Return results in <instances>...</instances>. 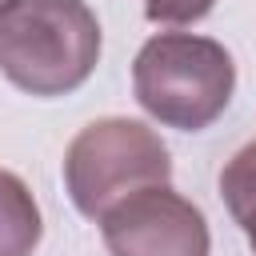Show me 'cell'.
<instances>
[{"mask_svg": "<svg viewBox=\"0 0 256 256\" xmlns=\"http://www.w3.org/2000/svg\"><path fill=\"white\" fill-rule=\"evenodd\" d=\"M100 20L84 0H8L0 72L28 96H68L100 64Z\"/></svg>", "mask_w": 256, "mask_h": 256, "instance_id": "cell-1", "label": "cell"}, {"mask_svg": "<svg viewBox=\"0 0 256 256\" xmlns=\"http://www.w3.org/2000/svg\"><path fill=\"white\" fill-rule=\"evenodd\" d=\"M140 108L176 132H204L224 116L236 92V64L224 44L196 32H160L144 40L132 64Z\"/></svg>", "mask_w": 256, "mask_h": 256, "instance_id": "cell-2", "label": "cell"}, {"mask_svg": "<svg viewBox=\"0 0 256 256\" xmlns=\"http://www.w3.org/2000/svg\"><path fill=\"white\" fill-rule=\"evenodd\" d=\"M172 180V156L156 128L128 120V116H104L92 120L64 152V188L80 216L100 220L120 200L160 188Z\"/></svg>", "mask_w": 256, "mask_h": 256, "instance_id": "cell-3", "label": "cell"}, {"mask_svg": "<svg viewBox=\"0 0 256 256\" xmlns=\"http://www.w3.org/2000/svg\"><path fill=\"white\" fill-rule=\"evenodd\" d=\"M108 256H208L212 236L204 212L168 184L120 200L100 220Z\"/></svg>", "mask_w": 256, "mask_h": 256, "instance_id": "cell-4", "label": "cell"}, {"mask_svg": "<svg viewBox=\"0 0 256 256\" xmlns=\"http://www.w3.org/2000/svg\"><path fill=\"white\" fill-rule=\"evenodd\" d=\"M44 236L32 188L0 168V256H32Z\"/></svg>", "mask_w": 256, "mask_h": 256, "instance_id": "cell-5", "label": "cell"}, {"mask_svg": "<svg viewBox=\"0 0 256 256\" xmlns=\"http://www.w3.org/2000/svg\"><path fill=\"white\" fill-rule=\"evenodd\" d=\"M220 196H224V208L232 212V220L240 224V232L248 236L252 244V256H256V140L244 144L220 172Z\"/></svg>", "mask_w": 256, "mask_h": 256, "instance_id": "cell-6", "label": "cell"}, {"mask_svg": "<svg viewBox=\"0 0 256 256\" xmlns=\"http://www.w3.org/2000/svg\"><path fill=\"white\" fill-rule=\"evenodd\" d=\"M212 8H216V0H144V16H148L152 24H164V28L196 24V20H204Z\"/></svg>", "mask_w": 256, "mask_h": 256, "instance_id": "cell-7", "label": "cell"}, {"mask_svg": "<svg viewBox=\"0 0 256 256\" xmlns=\"http://www.w3.org/2000/svg\"><path fill=\"white\" fill-rule=\"evenodd\" d=\"M4 4H8V0H0V8H4Z\"/></svg>", "mask_w": 256, "mask_h": 256, "instance_id": "cell-8", "label": "cell"}]
</instances>
